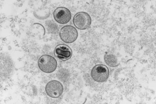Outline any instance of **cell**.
Here are the masks:
<instances>
[{"mask_svg": "<svg viewBox=\"0 0 156 104\" xmlns=\"http://www.w3.org/2000/svg\"><path fill=\"white\" fill-rule=\"evenodd\" d=\"M38 66L43 72L50 74L54 72L56 69L57 61L51 55H43L40 57L38 60Z\"/></svg>", "mask_w": 156, "mask_h": 104, "instance_id": "1", "label": "cell"}, {"mask_svg": "<svg viewBox=\"0 0 156 104\" xmlns=\"http://www.w3.org/2000/svg\"><path fill=\"white\" fill-rule=\"evenodd\" d=\"M90 75L94 81L99 83L105 82L109 76L108 67L103 65H97L93 68Z\"/></svg>", "mask_w": 156, "mask_h": 104, "instance_id": "2", "label": "cell"}, {"mask_svg": "<svg viewBox=\"0 0 156 104\" xmlns=\"http://www.w3.org/2000/svg\"><path fill=\"white\" fill-rule=\"evenodd\" d=\"M59 36L62 40L66 43H72L76 40L78 37V32L75 27L67 25L60 29Z\"/></svg>", "mask_w": 156, "mask_h": 104, "instance_id": "3", "label": "cell"}, {"mask_svg": "<svg viewBox=\"0 0 156 104\" xmlns=\"http://www.w3.org/2000/svg\"><path fill=\"white\" fill-rule=\"evenodd\" d=\"M91 18L87 13L79 12L75 15L73 23L75 27L80 30H85L89 28L91 25Z\"/></svg>", "mask_w": 156, "mask_h": 104, "instance_id": "4", "label": "cell"}, {"mask_svg": "<svg viewBox=\"0 0 156 104\" xmlns=\"http://www.w3.org/2000/svg\"><path fill=\"white\" fill-rule=\"evenodd\" d=\"M64 91L62 84L57 80H52L47 83L45 91L47 95L51 98L57 99L62 95Z\"/></svg>", "mask_w": 156, "mask_h": 104, "instance_id": "5", "label": "cell"}, {"mask_svg": "<svg viewBox=\"0 0 156 104\" xmlns=\"http://www.w3.org/2000/svg\"><path fill=\"white\" fill-rule=\"evenodd\" d=\"M53 16L56 21L60 24H66L69 23L71 18L70 11L66 7H58L53 13Z\"/></svg>", "mask_w": 156, "mask_h": 104, "instance_id": "6", "label": "cell"}, {"mask_svg": "<svg viewBox=\"0 0 156 104\" xmlns=\"http://www.w3.org/2000/svg\"><path fill=\"white\" fill-rule=\"evenodd\" d=\"M73 52L69 46L65 44L58 45L54 50V55L59 59L66 61L71 58Z\"/></svg>", "mask_w": 156, "mask_h": 104, "instance_id": "7", "label": "cell"}, {"mask_svg": "<svg viewBox=\"0 0 156 104\" xmlns=\"http://www.w3.org/2000/svg\"><path fill=\"white\" fill-rule=\"evenodd\" d=\"M104 60L106 64L110 67H115L119 65L117 57L112 53H108L105 54Z\"/></svg>", "mask_w": 156, "mask_h": 104, "instance_id": "8", "label": "cell"}]
</instances>
